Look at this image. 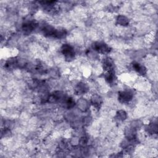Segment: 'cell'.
Wrapping results in <instances>:
<instances>
[{"label":"cell","mask_w":158,"mask_h":158,"mask_svg":"<svg viewBox=\"0 0 158 158\" xmlns=\"http://www.w3.org/2000/svg\"><path fill=\"white\" fill-rule=\"evenodd\" d=\"M91 103L95 109H99L102 104V99L99 95L94 94L91 97Z\"/></svg>","instance_id":"9c48e42d"},{"label":"cell","mask_w":158,"mask_h":158,"mask_svg":"<svg viewBox=\"0 0 158 158\" xmlns=\"http://www.w3.org/2000/svg\"><path fill=\"white\" fill-rule=\"evenodd\" d=\"M116 23L122 27H127L130 23L129 19L125 15H118L116 17Z\"/></svg>","instance_id":"7c38bea8"},{"label":"cell","mask_w":158,"mask_h":158,"mask_svg":"<svg viewBox=\"0 0 158 158\" xmlns=\"http://www.w3.org/2000/svg\"><path fill=\"white\" fill-rule=\"evenodd\" d=\"M88 142V138L86 136H82L79 138V144L81 146H86Z\"/></svg>","instance_id":"2e32d148"},{"label":"cell","mask_w":158,"mask_h":158,"mask_svg":"<svg viewBox=\"0 0 158 158\" xmlns=\"http://www.w3.org/2000/svg\"><path fill=\"white\" fill-rule=\"evenodd\" d=\"M133 70L141 76H144L147 73V69L146 67L138 62H133L131 64Z\"/></svg>","instance_id":"52a82bcc"},{"label":"cell","mask_w":158,"mask_h":158,"mask_svg":"<svg viewBox=\"0 0 158 158\" xmlns=\"http://www.w3.org/2000/svg\"><path fill=\"white\" fill-rule=\"evenodd\" d=\"M91 122V118L89 116H86L85 118H83V120L82 121V123L84 125H89V124Z\"/></svg>","instance_id":"e0dca14e"},{"label":"cell","mask_w":158,"mask_h":158,"mask_svg":"<svg viewBox=\"0 0 158 158\" xmlns=\"http://www.w3.org/2000/svg\"><path fill=\"white\" fill-rule=\"evenodd\" d=\"M124 135L126 138L129 141L134 140L136 139V129L131 127V126L127 127L124 130Z\"/></svg>","instance_id":"ba28073f"},{"label":"cell","mask_w":158,"mask_h":158,"mask_svg":"<svg viewBox=\"0 0 158 158\" xmlns=\"http://www.w3.org/2000/svg\"><path fill=\"white\" fill-rule=\"evenodd\" d=\"M127 118V112L123 110V109H120L118 110L115 115V118L117 121L118 122H123Z\"/></svg>","instance_id":"4fadbf2b"},{"label":"cell","mask_w":158,"mask_h":158,"mask_svg":"<svg viewBox=\"0 0 158 158\" xmlns=\"http://www.w3.org/2000/svg\"><path fill=\"white\" fill-rule=\"evenodd\" d=\"M41 31L46 37L55 38L56 28L49 24H45L41 28Z\"/></svg>","instance_id":"5b68a950"},{"label":"cell","mask_w":158,"mask_h":158,"mask_svg":"<svg viewBox=\"0 0 158 158\" xmlns=\"http://www.w3.org/2000/svg\"><path fill=\"white\" fill-rule=\"evenodd\" d=\"M92 48L94 51L101 54H107L111 51L110 46L102 41L94 42L92 44Z\"/></svg>","instance_id":"7a4b0ae2"},{"label":"cell","mask_w":158,"mask_h":158,"mask_svg":"<svg viewBox=\"0 0 158 158\" xmlns=\"http://www.w3.org/2000/svg\"><path fill=\"white\" fill-rule=\"evenodd\" d=\"M38 25V22L35 20H27L22 24V30L25 35L31 33Z\"/></svg>","instance_id":"277c9868"},{"label":"cell","mask_w":158,"mask_h":158,"mask_svg":"<svg viewBox=\"0 0 158 158\" xmlns=\"http://www.w3.org/2000/svg\"><path fill=\"white\" fill-rule=\"evenodd\" d=\"M60 52L67 62H72L75 58L74 48L69 43H65L60 47Z\"/></svg>","instance_id":"6da1fadb"},{"label":"cell","mask_w":158,"mask_h":158,"mask_svg":"<svg viewBox=\"0 0 158 158\" xmlns=\"http://www.w3.org/2000/svg\"><path fill=\"white\" fill-rule=\"evenodd\" d=\"M130 126L135 129H138L140 127H141L142 126V122L139 120H133L130 124Z\"/></svg>","instance_id":"9a60e30c"},{"label":"cell","mask_w":158,"mask_h":158,"mask_svg":"<svg viewBox=\"0 0 158 158\" xmlns=\"http://www.w3.org/2000/svg\"><path fill=\"white\" fill-rule=\"evenodd\" d=\"M147 131L151 134H157V125L156 122H152L150 123L147 127Z\"/></svg>","instance_id":"5bb4252c"},{"label":"cell","mask_w":158,"mask_h":158,"mask_svg":"<svg viewBox=\"0 0 158 158\" xmlns=\"http://www.w3.org/2000/svg\"><path fill=\"white\" fill-rule=\"evenodd\" d=\"M89 91V86L85 82L80 81L78 83L74 88V91L76 94L82 95L87 93Z\"/></svg>","instance_id":"8992f818"},{"label":"cell","mask_w":158,"mask_h":158,"mask_svg":"<svg viewBox=\"0 0 158 158\" xmlns=\"http://www.w3.org/2000/svg\"><path fill=\"white\" fill-rule=\"evenodd\" d=\"M77 104L78 109L81 112L86 111L89 107V104L88 100L85 98H80L78 99Z\"/></svg>","instance_id":"8fae6325"},{"label":"cell","mask_w":158,"mask_h":158,"mask_svg":"<svg viewBox=\"0 0 158 158\" xmlns=\"http://www.w3.org/2000/svg\"><path fill=\"white\" fill-rule=\"evenodd\" d=\"M102 65L103 70H105L106 72L114 69V60L110 57H107L103 59Z\"/></svg>","instance_id":"30bf717a"},{"label":"cell","mask_w":158,"mask_h":158,"mask_svg":"<svg viewBox=\"0 0 158 158\" xmlns=\"http://www.w3.org/2000/svg\"><path fill=\"white\" fill-rule=\"evenodd\" d=\"M133 98V93L131 90L125 89L118 93V100L122 104H128Z\"/></svg>","instance_id":"3957f363"}]
</instances>
